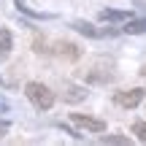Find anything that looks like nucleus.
Wrapping results in <instances>:
<instances>
[{
    "instance_id": "39448f33",
    "label": "nucleus",
    "mask_w": 146,
    "mask_h": 146,
    "mask_svg": "<svg viewBox=\"0 0 146 146\" xmlns=\"http://www.w3.org/2000/svg\"><path fill=\"white\" fill-rule=\"evenodd\" d=\"M70 27H73L76 33H81V35H87V38H103V35H114V30H100V27H95L92 22H84V19L70 22Z\"/></svg>"
},
{
    "instance_id": "1a4fd4ad",
    "label": "nucleus",
    "mask_w": 146,
    "mask_h": 146,
    "mask_svg": "<svg viewBox=\"0 0 146 146\" xmlns=\"http://www.w3.org/2000/svg\"><path fill=\"white\" fill-rule=\"evenodd\" d=\"M14 49V35H11L5 27H0V60H5Z\"/></svg>"
},
{
    "instance_id": "ddd939ff",
    "label": "nucleus",
    "mask_w": 146,
    "mask_h": 146,
    "mask_svg": "<svg viewBox=\"0 0 146 146\" xmlns=\"http://www.w3.org/2000/svg\"><path fill=\"white\" fill-rule=\"evenodd\" d=\"M133 133H135V138L141 143H146V122L141 119V122H133Z\"/></svg>"
},
{
    "instance_id": "dca6fc26",
    "label": "nucleus",
    "mask_w": 146,
    "mask_h": 146,
    "mask_svg": "<svg viewBox=\"0 0 146 146\" xmlns=\"http://www.w3.org/2000/svg\"><path fill=\"white\" fill-rule=\"evenodd\" d=\"M141 76H146V65H143V68H141Z\"/></svg>"
},
{
    "instance_id": "9b49d317",
    "label": "nucleus",
    "mask_w": 146,
    "mask_h": 146,
    "mask_svg": "<svg viewBox=\"0 0 146 146\" xmlns=\"http://www.w3.org/2000/svg\"><path fill=\"white\" fill-rule=\"evenodd\" d=\"M100 143H114V146H130L133 141L127 135H100Z\"/></svg>"
},
{
    "instance_id": "9d476101",
    "label": "nucleus",
    "mask_w": 146,
    "mask_h": 146,
    "mask_svg": "<svg viewBox=\"0 0 146 146\" xmlns=\"http://www.w3.org/2000/svg\"><path fill=\"white\" fill-rule=\"evenodd\" d=\"M122 30L127 35H141V33H146V19H130V25H125Z\"/></svg>"
},
{
    "instance_id": "6e6552de",
    "label": "nucleus",
    "mask_w": 146,
    "mask_h": 146,
    "mask_svg": "<svg viewBox=\"0 0 146 146\" xmlns=\"http://www.w3.org/2000/svg\"><path fill=\"white\" fill-rule=\"evenodd\" d=\"M14 5H16V11H22V14L30 16V19H54V14H49V11H35V8H30L25 0H14Z\"/></svg>"
},
{
    "instance_id": "4468645a",
    "label": "nucleus",
    "mask_w": 146,
    "mask_h": 146,
    "mask_svg": "<svg viewBox=\"0 0 146 146\" xmlns=\"http://www.w3.org/2000/svg\"><path fill=\"white\" fill-rule=\"evenodd\" d=\"M5 111H8V100L0 95V114H5Z\"/></svg>"
},
{
    "instance_id": "0eeeda50",
    "label": "nucleus",
    "mask_w": 146,
    "mask_h": 146,
    "mask_svg": "<svg viewBox=\"0 0 146 146\" xmlns=\"http://www.w3.org/2000/svg\"><path fill=\"white\" fill-rule=\"evenodd\" d=\"M87 89L84 87H76V84H68V87L62 89V100H68V103H81V100H87Z\"/></svg>"
},
{
    "instance_id": "2eb2a0df",
    "label": "nucleus",
    "mask_w": 146,
    "mask_h": 146,
    "mask_svg": "<svg viewBox=\"0 0 146 146\" xmlns=\"http://www.w3.org/2000/svg\"><path fill=\"white\" fill-rule=\"evenodd\" d=\"M8 127H11V122H8V119H0V133H5Z\"/></svg>"
},
{
    "instance_id": "f257e3e1",
    "label": "nucleus",
    "mask_w": 146,
    "mask_h": 146,
    "mask_svg": "<svg viewBox=\"0 0 146 146\" xmlns=\"http://www.w3.org/2000/svg\"><path fill=\"white\" fill-rule=\"evenodd\" d=\"M25 95L38 111H49L54 106V89H49L46 84H41V81H27L25 84Z\"/></svg>"
},
{
    "instance_id": "20e7f679",
    "label": "nucleus",
    "mask_w": 146,
    "mask_h": 146,
    "mask_svg": "<svg viewBox=\"0 0 146 146\" xmlns=\"http://www.w3.org/2000/svg\"><path fill=\"white\" fill-rule=\"evenodd\" d=\"M70 122L78 125L81 130H87V133H106V122L95 119V116H87V114H70Z\"/></svg>"
},
{
    "instance_id": "f8f14e48",
    "label": "nucleus",
    "mask_w": 146,
    "mask_h": 146,
    "mask_svg": "<svg viewBox=\"0 0 146 146\" xmlns=\"http://www.w3.org/2000/svg\"><path fill=\"white\" fill-rule=\"evenodd\" d=\"M33 52H35V54H49V46H46V38H43V35H35V41H33Z\"/></svg>"
},
{
    "instance_id": "7ed1b4c3",
    "label": "nucleus",
    "mask_w": 146,
    "mask_h": 146,
    "mask_svg": "<svg viewBox=\"0 0 146 146\" xmlns=\"http://www.w3.org/2000/svg\"><path fill=\"white\" fill-rule=\"evenodd\" d=\"M49 54H54V57H60V60H68V62H76V60L81 57V49H78L76 43H70V41H57L49 49Z\"/></svg>"
},
{
    "instance_id": "423d86ee",
    "label": "nucleus",
    "mask_w": 146,
    "mask_h": 146,
    "mask_svg": "<svg viewBox=\"0 0 146 146\" xmlns=\"http://www.w3.org/2000/svg\"><path fill=\"white\" fill-rule=\"evenodd\" d=\"M100 22H130L133 19V11H116V8H103L98 14Z\"/></svg>"
},
{
    "instance_id": "f03ea898",
    "label": "nucleus",
    "mask_w": 146,
    "mask_h": 146,
    "mask_svg": "<svg viewBox=\"0 0 146 146\" xmlns=\"http://www.w3.org/2000/svg\"><path fill=\"white\" fill-rule=\"evenodd\" d=\"M143 98H146L143 89H141V87H133V89H119V92L114 95V103L122 106V108H135Z\"/></svg>"
}]
</instances>
